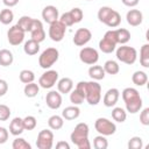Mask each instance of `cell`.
Returning <instances> with one entry per match:
<instances>
[{"label":"cell","instance_id":"f546056e","mask_svg":"<svg viewBox=\"0 0 149 149\" xmlns=\"http://www.w3.org/2000/svg\"><path fill=\"white\" fill-rule=\"evenodd\" d=\"M140 63L143 68H149V44L146 43L141 47L140 50Z\"/></svg>","mask_w":149,"mask_h":149},{"label":"cell","instance_id":"836d02e7","mask_svg":"<svg viewBox=\"0 0 149 149\" xmlns=\"http://www.w3.org/2000/svg\"><path fill=\"white\" fill-rule=\"evenodd\" d=\"M84 100H85V95H84V93H83L80 90L74 88V90H72V91L70 92V101H71L73 105H77V106H78V105L83 104Z\"/></svg>","mask_w":149,"mask_h":149},{"label":"cell","instance_id":"f907efd6","mask_svg":"<svg viewBox=\"0 0 149 149\" xmlns=\"http://www.w3.org/2000/svg\"><path fill=\"white\" fill-rule=\"evenodd\" d=\"M87 1H92V0H87Z\"/></svg>","mask_w":149,"mask_h":149},{"label":"cell","instance_id":"f35d334b","mask_svg":"<svg viewBox=\"0 0 149 149\" xmlns=\"http://www.w3.org/2000/svg\"><path fill=\"white\" fill-rule=\"evenodd\" d=\"M12 148L13 149H31V146L23 137H16L12 143Z\"/></svg>","mask_w":149,"mask_h":149},{"label":"cell","instance_id":"ffe728a7","mask_svg":"<svg viewBox=\"0 0 149 149\" xmlns=\"http://www.w3.org/2000/svg\"><path fill=\"white\" fill-rule=\"evenodd\" d=\"M57 90L61 94L70 93L73 90V80L69 77L61 78L59 80H57Z\"/></svg>","mask_w":149,"mask_h":149},{"label":"cell","instance_id":"4fadbf2b","mask_svg":"<svg viewBox=\"0 0 149 149\" xmlns=\"http://www.w3.org/2000/svg\"><path fill=\"white\" fill-rule=\"evenodd\" d=\"M24 34L26 33L17 24H14L7 31V40L10 45H20L24 40Z\"/></svg>","mask_w":149,"mask_h":149},{"label":"cell","instance_id":"8fae6325","mask_svg":"<svg viewBox=\"0 0 149 149\" xmlns=\"http://www.w3.org/2000/svg\"><path fill=\"white\" fill-rule=\"evenodd\" d=\"M57 80H58V72L56 70H51V69H48L44 73H42V76L40 77L38 79V85L42 87V88H51L52 86H55L57 84Z\"/></svg>","mask_w":149,"mask_h":149},{"label":"cell","instance_id":"5bb4252c","mask_svg":"<svg viewBox=\"0 0 149 149\" xmlns=\"http://www.w3.org/2000/svg\"><path fill=\"white\" fill-rule=\"evenodd\" d=\"M92 38V33L90 29L87 28H79L77 29V31L74 33L73 36V43L77 47H83L85 44H87Z\"/></svg>","mask_w":149,"mask_h":149},{"label":"cell","instance_id":"d590c367","mask_svg":"<svg viewBox=\"0 0 149 149\" xmlns=\"http://www.w3.org/2000/svg\"><path fill=\"white\" fill-rule=\"evenodd\" d=\"M19 78H20V81H21V83L28 84V83H31V81L35 80V73H34L31 70L24 69V70H22V71L19 73Z\"/></svg>","mask_w":149,"mask_h":149},{"label":"cell","instance_id":"ab89813d","mask_svg":"<svg viewBox=\"0 0 149 149\" xmlns=\"http://www.w3.org/2000/svg\"><path fill=\"white\" fill-rule=\"evenodd\" d=\"M143 147V141L140 136H133L128 141V148L129 149H141Z\"/></svg>","mask_w":149,"mask_h":149},{"label":"cell","instance_id":"8992f818","mask_svg":"<svg viewBox=\"0 0 149 149\" xmlns=\"http://www.w3.org/2000/svg\"><path fill=\"white\" fill-rule=\"evenodd\" d=\"M59 58V51L56 48H47L44 51H42V54L38 57V65L44 69L48 70L50 69Z\"/></svg>","mask_w":149,"mask_h":149},{"label":"cell","instance_id":"bcb514c9","mask_svg":"<svg viewBox=\"0 0 149 149\" xmlns=\"http://www.w3.org/2000/svg\"><path fill=\"white\" fill-rule=\"evenodd\" d=\"M8 91V84L5 79H0V97H3Z\"/></svg>","mask_w":149,"mask_h":149},{"label":"cell","instance_id":"4dcf8cb0","mask_svg":"<svg viewBox=\"0 0 149 149\" xmlns=\"http://www.w3.org/2000/svg\"><path fill=\"white\" fill-rule=\"evenodd\" d=\"M33 22H34V19H33V17H30V16H28V15H23V16H21V17L19 19V21H17L16 24H17L24 33H28V31H30V28H31Z\"/></svg>","mask_w":149,"mask_h":149},{"label":"cell","instance_id":"7402d4cb","mask_svg":"<svg viewBox=\"0 0 149 149\" xmlns=\"http://www.w3.org/2000/svg\"><path fill=\"white\" fill-rule=\"evenodd\" d=\"M23 130H24V128H23L22 119L19 118V116L14 118L9 123V133L12 135H14V136H19V135H21L23 133Z\"/></svg>","mask_w":149,"mask_h":149},{"label":"cell","instance_id":"60d3db41","mask_svg":"<svg viewBox=\"0 0 149 149\" xmlns=\"http://www.w3.org/2000/svg\"><path fill=\"white\" fill-rule=\"evenodd\" d=\"M58 20H59L61 22H63L66 27H71V26L74 24V20H73V17H72V15H71L70 12H65V13H63Z\"/></svg>","mask_w":149,"mask_h":149},{"label":"cell","instance_id":"484cf974","mask_svg":"<svg viewBox=\"0 0 149 149\" xmlns=\"http://www.w3.org/2000/svg\"><path fill=\"white\" fill-rule=\"evenodd\" d=\"M63 125H64V119H63L62 115L55 114V115H51V116L48 119V126H49V128L52 129V130H58V129H61V128L63 127Z\"/></svg>","mask_w":149,"mask_h":149},{"label":"cell","instance_id":"681fc988","mask_svg":"<svg viewBox=\"0 0 149 149\" xmlns=\"http://www.w3.org/2000/svg\"><path fill=\"white\" fill-rule=\"evenodd\" d=\"M56 148L57 149H70V144L65 141H59L56 143Z\"/></svg>","mask_w":149,"mask_h":149},{"label":"cell","instance_id":"9a60e30c","mask_svg":"<svg viewBox=\"0 0 149 149\" xmlns=\"http://www.w3.org/2000/svg\"><path fill=\"white\" fill-rule=\"evenodd\" d=\"M29 33L31 35V40H34L38 43L43 42L44 38H45V31H44V28H43V23L40 20L34 19V22L31 24V28H30Z\"/></svg>","mask_w":149,"mask_h":149},{"label":"cell","instance_id":"30bf717a","mask_svg":"<svg viewBox=\"0 0 149 149\" xmlns=\"http://www.w3.org/2000/svg\"><path fill=\"white\" fill-rule=\"evenodd\" d=\"M66 33V26L59 20L52 22L49 27V37L54 42H61Z\"/></svg>","mask_w":149,"mask_h":149},{"label":"cell","instance_id":"44dd1931","mask_svg":"<svg viewBox=\"0 0 149 149\" xmlns=\"http://www.w3.org/2000/svg\"><path fill=\"white\" fill-rule=\"evenodd\" d=\"M80 115V109L77 105H72V106H68L63 109L62 112V116L64 120L71 121V120H76L78 119Z\"/></svg>","mask_w":149,"mask_h":149},{"label":"cell","instance_id":"b9f144b4","mask_svg":"<svg viewBox=\"0 0 149 149\" xmlns=\"http://www.w3.org/2000/svg\"><path fill=\"white\" fill-rule=\"evenodd\" d=\"M10 108L5 105V104H0V121H7L10 116Z\"/></svg>","mask_w":149,"mask_h":149},{"label":"cell","instance_id":"ee69618b","mask_svg":"<svg viewBox=\"0 0 149 149\" xmlns=\"http://www.w3.org/2000/svg\"><path fill=\"white\" fill-rule=\"evenodd\" d=\"M140 122L143 126H149V107H146L140 113Z\"/></svg>","mask_w":149,"mask_h":149},{"label":"cell","instance_id":"3957f363","mask_svg":"<svg viewBox=\"0 0 149 149\" xmlns=\"http://www.w3.org/2000/svg\"><path fill=\"white\" fill-rule=\"evenodd\" d=\"M88 133H90L88 125L85 122H79L76 125L74 129L72 130L70 135V140L79 149H90L91 143L88 141Z\"/></svg>","mask_w":149,"mask_h":149},{"label":"cell","instance_id":"52a82bcc","mask_svg":"<svg viewBox=\"0 0 149 149\" xmlns=\"http://www.w3.org/2000/svg\"><path fill=\"white\" fill-rule=\"evenodd\" d=\"M118 41H116V36H115V30H108L105 33L104 37L99 41V49L104 52V54H112L115 48H116Z\"/></svg>","mask_w":149,"mask_h":149},{"label":"cell","instance_id":"d4e9b609","mask_svg":"<svg viewBox=\"0 0 149 149\" xmlns=\"http://www.w3.org/2000/svg\"><path fill=\"white\" fill-rule=\"evenodd\" d=\"M14 62V56L10 50L1 49L0 50V65L1 66H9Z\"/></svg>","mask_w":149,"mask_h":149},{"label":"cell","instance_id":"e0dca14e","mask_svg":"<svg viewBox=\"0 0 149 149\" xmlns=\"http://www.w3.org/2000/svg\"><path fill=\"white\" fill-rule=\"evenodd\" d=\"M42 19L44 22L51 24L52 22L57 21L59 19V13H58V9L57 7L52 6V5H48L43 8L42 10Z\"/></svg>","mask_w":149,"mask_h":149},{"label":"cell","instance_id":"9c48e42d","mask_svg":"<svg viewBox=\"0 0 149 149\" xmlns=\"http://www.w3.org/2000/svg\"><path fill=\"white\" fill-rule=\"evenodd\" d=\"M54 146V133L50 129H42L37 134L36 147L38 149H51Z\"/></svg>","mask_w":149,"mask_h":149},{"label":"cell","instance_id":"6da1fadb","mask_svg":"<svg viewBox=\"0 0 149 149\" xmlns=\"http://www.w3.org/2000/svg\"><path fill=\"white\" fill-rule=\"evenodd\" d=\"M76 88L80 90L84 95L85 100L91 106H95L101 100V86L97 80L91 81H79L76 85Z\"/></svg>","mask_w":149,"mask_h":149},{"label":"cell","instance_id":"74e56055","mask_svg":"<svg viewBox=\"0 0 149 149\" xmlns=\"http://www.w3.org/2000/svg\"><path fill=\"white\" fill-rule=\"evenodd\" d=\"M22 121H23V128H24V130H33V129H35V127L37 125L36 118L33 116V115H27L26 118L22 119Z\"/></svg>","mask_w":149,"mask_h":149},{"label":"cell","instance_id":"83f0119b","mask_svg":"<svg viewBox=\"0 0 149 149\" xmlns=\"http://www.w3.org/2000/svg\"><path fill=\"white\" fill-rule=\"evenodd\" d=\"M132 81L136 86H143L148 81V74L144 71H135L132 76Z\"/></svg>","mask_w":149,"mask_h":149},{"label":"cell","instance_id":"277c9868","mask_svg":"<svg viewBox=\"0 0 149 149\" xmlns=\"http://www.w3.org/2000/svg\"><path fill=\"white\" fill-rule=\"evenodd\" d=\"M98 19L109 28H116L121 23V15L119 14V12L107 6L100 7V9L98 10Z\"/></svg>","mask_w":149,"mask_h":149},{"label":"cell","instance_id":"7dc6e473","mask_svg":"<svg viewBox=\"0 0 149 149\" xmlns=\"http://www.w3.org/2000/svg\"><path fill=\"white\" fill-rule=\"evenodd\" d=\"M121 1H122V3H123L125 6H127V7H135V6H137L139 2H140V0H121Z\"/></svg>","mask_w":149,"mask_h":149},{"label":"cell","instance_id":"5b68a950","mask_svg":"<svg viewBox=\"0 0 149 149\" xmlns=\"http://www.w3.org/2000/svg\"><path fill=\"white\" fill-rule=\"evenodd\" d=\"M116 58L118 61H120L121 63H125L127 65H132L136 62L137 58V51L135 48L126 45V44H121V47H119L116 49Z\"/></svg>","mask_w":149,"mask_h":149},{"label":"cell","instance_id":"8d00e7d4","mask_svg":"<svg viewBox=\"0 0 149 149\" xmlns=\"http://www.w3.org/2000/svg\"><path fill=\"white\" fill-rule=\"evenodd\" d=\"M93 147L95 149H106L108 147V141L106 136L104 135H98L93 139Z\"/></svg>","mask_w":149,"mask_h":149},{"label":"cell","instance_id":"f1b7e54d","mask_svg":"<svg viewBox=\"0 0 149 149\" xmlns=\"http://www.w3.org/2000/svg\"><path fill=\"white\" fill-rule=\"evenodd\" d=\"M38 92H40V85H38V84L31 81V83H28V84L24 85L23 93H24L26 97H28V98H34V97H36V95L38 94Z\"/></svg>","mask_w":149,"mask_h":149},{"label":"cell","instance_id":"d6986e66","mask_svg":"<svg viewBox=\"0 0 149 149\" xmlns=\"http://www.w3.org/2000/svg\"><path fill=\"white\" fill-rule=\"evenodd\" d=\"M126 20H127V23L129 26L137 27L143 21V14L139 9H129L126 14Z\"/></svg>","mask_w":149,"mask_h":149},{"label":"cell","instance_id":"c3c4849f","mask_svg":"<svg viewBox=\"0 0 149 149\" xmlns=\"http://www.w3.org/2000/svg\"><path fill=\"white\" fill-rule=\"evenodd\" d=\"M19 1H20V0H2L3 5H5L6 7H8V8H10V7H14V6H16V5L19 3Z\"/></svg>","mask_w":149,"mask_h":149},{"label":"cell","instance_id":"2e32d148","mask_svg":"<svg viewBox=\"0 0 149 149\" xmlns=\"http://www.w3.org/2000/svg\"><path fill=\"white\" fill-rule=\"evenodd\" d=\"M45 102L50 109H58L63 102L62 94L58 91H50L45 95Z\"/></svg>","mask_w":149,"mask_h":149},{"label":"cell","instance_id":"d6a6232c","mask_svg":"<svg viewBox=\"0 0 149 149\" xmlns=\"http://www.w3.org/2000/svg\"><path fill=\"white\" fill-rule=\"evenodd\" d=\"M112 119L116 122H125L127 119V112L122 107H114L112 109Z\"/></svg>","mask_w":149,"mask_h":149},{"label":"cell","instance_id":"7bdbcfd3","mask_svg":"<svg viewBox=\"0 0 149 149\" xmlns=\"http://www.w3.org/2000/svg\"><path fill=\"white\" fill-rule=\"evenodd\" d=\"M70 13H71V15H72V17H73V20H74V23H79V22L83 20V17H84L83 10H81L80 8H78V7L72 8V9L70 10Z\"/></svg>","mask_w":149,"mask_h":149},{"label":"cell","instance_id":"cb8c5ba5","mask_svg":"<svg viewBox=\"0 0 149 149\" xmlns=\"http://www.w3.org/2000/svg\"><path fill=\"white\" fill-rule=\"evenodd\" d=\"M23 51L28 56H34L40 51V43L34 40H28L23 45Z\"/></svg>","mask_w":149,"mask_h":149},{"label":"cell","instance_id":"1f68e13d","mask_svg":"<svg viewBox=\"0 0 149 149\" xmlns=\"http://www.w3.org/2000/svg\"><path fill=\"white\" fill-rule=\"evenodd\" d=\"M102 68H104V70H105L106 73L112 74V76L119 73V71H120V65H119L115 61H113V59H108V61H106Z\"/></svg>","mask_w":149,"mask_h":149},{"label":"cell","instance_id":"4316f807","mask_svg":"<svg viewBox=\"0 0 149 149\" xmlns=\"http://www.w3.org/2000/svg\"><path fill=\"white\" fill-rule=\"evenodd\" d=\"M114 30H115V36H116L118 44H126L130 40V33H129L128 29L119 28V29H114Z\"/></svg>","mask_w":149,"mask_h":149},{"label":"cell","instance_id":"7c38bea8","mask_svg":"<svg viewBox=\"0 0 149 149\" xmlns=\"http://www.w3.org/2000/svg\"><path fill=\"white\" fill-rule=\"evenodd\" d=\"M79 59L87 65H93L99 61V52L97 49L91 47H85L79 51Z\"/></svg>","mask_w":149,"mask_h":149},{"label":"cell","instance_id":"e575fe53","mask_svg":"<svg viewBox=\"0 0 149 149\" xmlns=\"http://www.w3.org/2000/svg\"><path fill=\"white\" fill-rule=\"evenodd\" d=\"M13 19H14V13L8 7L5 8V9H2L0 12V22L2 24H9V23H12Z\"/></svg>","mask_w":149,"mask_h":149},{"label":"cell","instance_id":"ba28073f","mask_svg":"<svg viewBox=\"0 0 149 149\" xmlns=\"http://www.w3.org/2000/svg\"><path fill=\"white\" fill-rule=\"evenodd\" d=\"M94 128L100 135L104 136L113 135L116 132V125L107 118H98L94 122Z\"/></svg>","mask_w":149,"mask_h":149},{"label":"cell","instance_id":"f6af8a7d","mask_svg":"<svg viewBox=\"0 0 149 149\" xmlns=\"http://www.w3.org/2000/svg\"><path fill=\"white\" fill-rule=\"evenodd\" d=\"M9 137V133L5 127H0V144H3L7 142Z\"/></svg>","mask_w":149,"mask_h":149},{"label":"cell","instance_id":"ac0fdd59","mask_svg":"<svg viewBox=\"0 0 149 149\" xmlns=\"http://www.w3.org/2000/svg\"><path fill=\"white\" fill-rule=\"evenodd\" d=\"M119 97H120V91L115 87H112L107 90V92L105 93L102 98V104L106 107H114L119 100Z\"/></svg>","mask_w":149,"mask_h":149},{"label":"cell","instance_id":"603a6c76","mask_svg":"<svg viewBox=\"0 0 149 149\" xmlns=\"http://www.w3.org/2000/svg\"><path fill=\"white\" fill-rule=\"evenodd\" d=\"M88 76H90V78L92 80H97L98 81V80H101V79L105 78L106 72H105V70H104V68L101 65L93 64L88 69Z\"/></svg>","mask_w":149,"mask_h":149},{"label":"cell","instance_id":"7a4b0ae2","mask_svg":"<svg viewBox=\"0 0 149 149\" xmlns=\"http://www.w3.org/2000/svg\"><path fill=\"white\" fill-rule=\"evenodd\" d=\"M122 99L126 106V109L130 114H135L142 109V98L139 93V91L134 87H126L122 92Z\"/></svg>","mask_w":149,"mask_h":149}]
</instances>
